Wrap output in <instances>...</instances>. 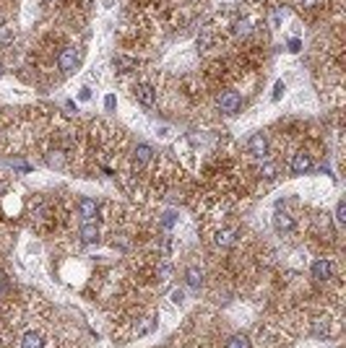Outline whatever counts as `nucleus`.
Returning <instances> with one entry per match:
<instances>
[{"instance_id":"nucleus-1","label":"nucleus","mask_w":346,"mask_h":348,"mask_svg":"<svg viewBox=\"0 0 346 348\" xmlns=\"http://www.w3.org/2000/svg\"><path fill=\"white\" fill-rule=\"evenodd\" d=\"M247 151L252 156H258V159H263L266 154H268V138L263 133H252L250 135V141H247Z\"/></svg>"},{"instance_id":"nucleus-2","label":"nucleus","mask_w":346,"mask_h":348,"mask_svg":"<svg viewBox=\"0 0 346 348\" xmlns=\"http://www.w3.org/2000/svg\"><path fill=\"white\" fill-rule=\"evenodd\" d=\"M239 104H242V99H239L237 91H224L219 96V109L221 112H227V114H234L239 109Z\"/></svg>"},{"instance_id":"nucleus-3","label":"nucleus","mask_w":346,"mask_h":348,"mask_svg":"<svg viewBox=\"0 0 346 348\" xmlns=\"http://www.w3.org/2000/svg\"><path fill=\"white\" fill-rule=\"evenodd\" d=\"M57 65H60V70L70 73L73 68L78 65V50L76 47H65L63 52H60V57H57Z\"/></svg>"},{"instance_id":"nucleus-4","label":"nucleus","mask_w":346,"mask_h":348,"mask_svg":"<svg viewBox=\"0 0 346 348\" xmlns=\"http://www.w3.org/2000/svg\"><path fill=\"white\" fill-rule=\"evenodd\" d=\"M310 166H312L310 154H305V151L294 154V159H292V172H294V174H307V172H310Z\"/></svg>"},{"instance_id":"nucleus-5","label":"nucleus","mask_w":346,"mask_h":348,"mask_svg":"<svg viewBox=\"0 0 346 348\" xmlns=\"http://www.w3.org/2000/svg\"><path fill=\"white\" fill-rule=\"evenodd\" d=\"M135 99H138L143 107H151V104L156 101V91H154V86H148V83H141L138 88H135Z\"/></svg>"},{"instance_id":"nucleus-6","label":"nucleus","mask_w":346,"mask_h":348,"mask_svg":"<svg viewBox=\"0 0 346 348\" xmlns=\"http://www.w3.org/2000/svg\"><path fill=\"white\" fill-rule=\"evenodd\" d=\"M312 276L318 281H330V276H333V265H330L328 260H318L312 265Z\"/></svg>"},{"instance_id":"nucleus-7","label":"nucleus","mask_w":346,"mask_h":348,"mask_svg":"<svg viewBox=\"0 0 346 348\" xmlns=\"http://www.w3.org/2000/svg\"><path fill=\"white\" fill-rule=\"evenodd\" d=\"M97 210H99V208H97V200H92V198H81V200H78V213H81L86 221L94 218Z\"/></svg>"},{"instance_id":"nucleus-8","label":"nucleus","mask_w":346,"mask_h":348,"mask_svg":"<svg viewBox=\"0 0 346 348\" xmlns=\"http://www.w3.org/2000/svg\"><path fill=\"white\" fill-rule=\"evenodd\" d=\"M185 281H188L190 289H201V286H203V273L198 268H188L185 270Z\"/></svg>"},{"instance_id":"nucleus-9","label":"nucleus","mask_w":346,"mask_h":348,"mask_svg":"<svg viewBox=\"0 0 346 348\" xmlns=\"http://www.w3.org/2000/svg\"><path fill=\"white\" fill-rule=\"evenodd\" d=\"M81 239L86 242V245L97 242V239H99V229H97V223H83V226H81Z\"/></svg>"},{"instance_id":"nucleus-10","label":"nucleus","mask_w":346,"mask_h":348,"mask_svg":"<svg viewBox=\"0 0 346 348\" xmlns=\"http://www.w3.org/2000/svg\"><path fill=\"white\" fill-rule=\"evenodd\" d=\"M274 223H276V231H292L294 229V221L289 213H276Z\"/></svg>"},{"instance_id":"nucleus-11","label":"nucleus","mask_w":346,"mask_h":348,"mask_svg":"<svg viewBox=\"0 0 346 348\" xmlns=\"http://www.w3.org/2000/svg\"><path fill=\"white\" fill-rule=\"evenodd\" d=\"M151 156H154V151L148 148L146 143H141L138 148H135V161H138V164H148V161H151Z\"/></svg>"},{"instance_id":"nucleus-12","label":"nucleus","mask_w":346,"mask_h":348,"mask_svg":"<svg viewBox=\"0 0 346 348\" xmlns=\"http://www.w3.org/2000/svg\"><path fill=\"white\" fill-rule=\"evenodd\" d=\"M21 348H42V335L39 332H26L21 340Z\"/></svg>"},{"instance_id":"nucleus-13","label":"nucleus","mask_w":346,"mask_h":348,"mask_svg":"<svg viewBox=\"0 0 346 348\" xmlns=\"http://www.w3.org/2000/svg\"><path fill=\"white\" fill-rule=\"evenodd\" d=\"M227 348H250V340H247V335H234V338H229Z\"/></svg>"},{"instance_id":"nucleus-14","label":"nucleus","mask_w":346,"mask_h":348,"mask_svg":"<svg viewBox=\"0 0 346 348\" xmlns=\"http://www.w3.org/2000/svg\"><path fill=\"white\" fill-rule=\"evenodd\" d=\"M115 68H120V70H133L135 68V60H130V57H115Z\"/></svg>"},{"instance_id":"nucleus-15","label":"nucleus","mask_w":346,"mask_h":348,"mask_svg":"<svg viewBox=\"0 0 346 348\" xmlns=\"http://www.w3.org/2000/svg\"><path fill=\"white\" fill-rule=\"evenodd\" d=\"M232 242H234V231H221V234L216 237V245H219V247H229Z\"/></svg>"},{"instance_id":"nucleus-16","label":"nucleus","mask_w":346,"mask_h":348,"mask_svg":"<svg viewBox=\"0 0 346 348\" xmlns=\"http://www.w3.org/2000/svg\"><path fill=\"white\" fill-rule=\"evenodd\" d=\"M261 174H263L266 179H274V177H276V166H274V164H263Z\"/></svg>"},{"instance_id":"nucleus-17","label":"nucleus","mask_w":346,"mask_h":348,"mask_svg":"<svg viewBox=\"0 0 346 348\" xmlns=\"http://www.w3.org/2000/svg\"><path fill=\"white\" fill-rule=\"evenodd\" d=\"M237 34H239V37H247V34H250V21H239V24H237Z\"/></svg>"},{"instance_id":"nucleus-18","label":"nucleus","mask_w":346,"mask_h":348,"mask_svg":"<svg viewBox=\"0 0 346 348\" xmlns=\"http://www.w3.org/2000/svg\"><path fill=\"white\" fill-rule=\"evenodd\" d=\"M169 276H172V268L169 265H161L159 268V281H169Z\"/></svg>"},{"instance_id":"nucleus-19","label":"nucleus","mask_w":346,"mask_h":348,"mask_svg":"<svg viewBox=\"0 0 346 348\" xmlns=\"http://www.w3.org/2000/svg\"><path fill=\"white\" fill-rule=\"evenodd\" d=\"M0 42H11V29L8 26L0 29Z\"/></svg>"},{"instance_id":"nucleus-20","label":"nucleus","mask_w":346,"mask_h":348,"mask_svg":"<svg viewBox=\"0 0 346 348\" xmlns=\"http://www.w3.org/2000/svg\"><path fill=\"white\" fill-rule=\"evenodd\" d=\"M47 161H50V166H63V156H60V154H55V156H50Z\"/></svg>"},{"instance_id":"nucleus-21","label":"nucleus","mask_w":346,"mask_h":348,"mask_svg":"<svg viewBox=\"0 0 346 348\" xmlns=\"http://www.w3.org/2000/svg\"><path fill=\"white\" fill-rule=\"evenodd\" d=\"M336 218H338V223H343V221H346V216H343V203H338V205H336Z\"/></svg>"},{"instance_id":"nucleus-22","label":"nucleus","mask_w":346,"mask_h":348,"mask_svg":"<svg viewBox=\"0 0 346 348\" xmlns=\"http://www.w3.org/2000/svg\"><path fill=\"white\" fill-rule=\"evenodd\" d=\"M183 299H185L183 291H172V301H175V304H183Z\"/></svg>"},{"instance_id":"nucleus-23","label":"nucleus","mask_w":346,"mask_h":348,"mask_svg":"<svg viewBox=\"0 0 346 348\" xmlns=\"http://www.w3.org/2000/svg\"><path fill=\"white\" fill-rule=\"evenodd\" d=\"M281 91H284V83L279 81V83H276V88H274V99H281Z\"/></svg>"},{"instance_id":"nucleus-24","label":"nucleus","mask_w":346,"mask_h":348,"mask_svg":"<svg viewBox=\"0 0 346 348\" xmlns=\"http://www.w3.org/2000/svg\"><path fill=\"white\" fill-rule=\"evenodd\" d=\"M104 107H107V109H115V96H107V99H104Z\"/></svg>"},{"instance_id":"nucleus-25","label":"nucleus","mask_w":346,"mask_h":348,"mask_svg":"<svg viewBox=\"0 0 346 348\" xmlns=\"http://www.w3.org/2000/svg\"><path fill=\"white\" fill-rule=\"evenodd\" d=\"M289 50H292V52H299V42H297V39L289 42Z\"/></svg>"},{"instance_id":"nucleus-26","label":"nucleus","mask_w":346,"mask_h":348,"mask_svg":"<svg viewBox=\"0 0 346 348\" xmlns=\"http://www.w3.org/2000/svg\"><path fill=\"white\" fill-rule=\"evenodd\" d=\"M81 99H83V101L92 99V91H89V88H81Z\"/></svg>"},{"instance_id":"nucleus-27","label":"nucleus","mask_w":346,"mask_h":348,"mask_svg":"<svg viewBox=\"0 0 346 348\" xmlns=\"http://www.w3.org/2000/svg\"><path fill=\"white\" fill-rule=\"evenodd\" d=\"M6 289V281H3V276H0V291H3Z\"/></svg>"}]
</instances>
